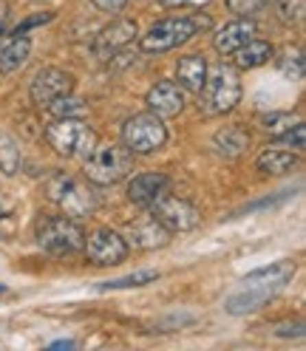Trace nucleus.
Instances as JSON below:
<instances>
[{
    "instance_id": "5701e85b",
    "label": "nucleus",
    "mask_w": 306,
    "mask_h": 351,
    "mask_svg": "<svg viewBox=\"0 0 306 351\" xmlns=\"http://www.w3.org/2000/svg\"><path fill=\"white\" fill-rule=\"evenodd\" d=\"M0 167H3L6 176H14L20 170V147L3 130H0Z\"/></svg>"
},
{
    "instance_id": "7c9ffc66",
    "label": "nucleus",
    "mask_w": 306,
    "mask_h": 351,
    "mask_svg": "<svg viewBox=\"0 0 306 351\" xmlns=\"http://www.w3.org/2000/svg\"><path fill=\"white\" fill-rule=\"evenodd\" d=\"M210 0H159V6L165 9H202Z\"/></svg>"
},
{
    "instance_id": "c756f323",
    "label": "nucleus",
    "mask_w": 306,
    "mask_h": 351,
    "mask_svg": "<svg viewBox=\"0 0 306 351\" xmlns=\"http://www.w3.org/2000/svg\"><path fill=\"white\" fill-rule=\"evenodd\" d=\"M49 20H54V14H51V12H46V14H34V17L23 20V23H17L14 34H26L29 29H34V26H43V23H49Z\"/></svg>"
},
{
    "instance_id": "ddd939ff",
    "label": "nucleus",
    "mask_w": 306,
    "mask_h": 351,
    "mask_svg": "<svg viewBox=\"0 0 306 351\" xmlns=\"http://www.w3.org/2000/svg\"><path fill=\"white\" fill-rule=\"evenodd\" d=\"M165 190H170V176H165V173H139L128 182V199L148 210Z\"/></svg>"
},
{
    "instance_id": "f03ea898",
    "label": "nucleus",
    "mask_w": 306,
    "mask_h": 351,
    "mask_svg": "<svg viewBox=\"0 0 306 351\" xmlns=\"http://www.w3.org/2000/svg\"><path fill=\"white\" fill-rule=\"evenodd\" d=\"M242 102V80H238V69L218 62L207 69V80L199 91V108L207 117H222L230 114L233 108Z\"/></svg>"
},
{
    "instance_id": "f3484780",
    "label": "nucleus",
    "mask_w": 306,
    "mask_h": 351,
    "mask_svg": "<svg viewBox=\"0 0 306 351\" xmlns=\"http://www.w3.org/2000/svg\"><path fill=\"white\" fill-rule=\"evenodd\" d=\"M29 54H32V43L26 34H3L0 37V71L3 74L23 69Z\"/></svg>"
},
{
    "instance_id": "dca6fc26",
    "label": "nucleus",
    "mask_w": 306,
    "mask_h": 351,
    "mask_svg": "<svg viewBox=\"0 0 306 351\" xmlns=\"http://www.w3.org/2000/svg\"><path fill=\"white\" fill-rule=\"evenodd\" d=\"M134 37H137V23L134 20H114L108 29H102L99 34H97V40H94V51L97 54H114V51H119V49H125L128 43H134Z\"/></svg>"
},
{
    "instance_id": "39448f33",
    "label": "nucleus",
    "mask_w": 306,
    "mask_h": 351,
    "mask_svg": "<svg viewBox=\"0 0 306 351\" xmlns=\"http://www.w3.org/2000/svg\"><path fill=\"white\" fill-rule=\"evenodd\" d=\"M46 142L65 159H85L97 145V134L80 117H69V119H54L46 128Z\"/></svg>"
},
{
    "instance_id": "423d86ee",
    "label": "nucleus",
    "mask_w": 306,
    "mask_h": 351,
    "mask_svg": "<svg viewBox=\"0 0 306 351\" xmlns=\"http://www.w3.org/2000/svg\"><path fill=\"white\" fill-rule=\"evenodd\" d=\"M46 193L54 204H60L62 215L71 218V221H80V218H89L94 210H97V193L74 179V176H65V173H57L54 179L46 184Z\"/></svg>"
},
{
    "instance_id": "9b49d317",
    "label": "nucleus",
    "mask_w": 306,
    "mask_h": 351,
    "mask_svg": "<svg viewBox=\"0 0 306 351\" xmlns=\"http://www.w3.org/2000/svg\"><path fill=\"white\" fill-rule=\"evenodd\" d=\"M71 91H74V77L62 69H40L32 80V88H29L32 102L40 108H46L51 99L65 97Z\"/></svg>"
},
{
    "instance_id": "cd10ccee",
    "label": "nucleus",
    "mask_w": 306,
    "mask_h": 351,
    "mask_svg": "<svg viewBox=\"0 0 306 351\" xmlns=\"http://www.w3.org/2000/svg\"><path fill=\"white\" fill-rule=\"evenodd\" d=\"M275 12H278V17L283 20V23H298V20L303 17V0H278Z\"/></svg>"
},
{
    "instance_id": "9d476101",
    "label": "nucleus",
    "mask_w": 306,
    "mask_h": 351,
    "mask_svg": "<svg viewBox=\"0 0 306 351\" xmlns=\"http://www.w3.org/2000/svg\"><path fill=\"white\" fill-rule=\"evenodd\" d=\"M82 250H85V258L91 263H97V267H117V263H122L130 252L125 235L108 230V227L94 230L89 238H85Z\"/></svg>"
},
{
    "instance_id": "6ab92c4d",
    "label": "nucleus",
    "mask_w": 306,
    "mask_h": 351,
    "mask_svg": "<svg viewBox=\"0 0 306 351\" xmlns=\"http://www.w3.org/2000/svg\"><path fill=\"white\" fill-rule=\"evenodd\" d=\"M272 54H275V49H272V43H267V40H250V43H244L238 51H233L230 57H233V62H235V69L238 71H250V69H258V65H264V62H270L272 60Z\"/></svg>"
},
{
    "instance_id": "7ed1b4c3",
    "label": "nucleus",
    "mask_w": 306,
    "mask_h": 351,
    "mask_svg": "<svg viewBox=\"0 0 306 351\" xmlns=\"http://www.w3.org/2000/svg\"><path fill=\"white\" fill-rule=\"evenodd\" d=\"M210 29V17L193 14V17H167L153 23L142 37H139V49L145 54H162L170 49L185 46L187 40H193L199 32Z\"/></svg>"
},
{
    "instance_id": "2f4dec72",
    "label": "nucleus",
    "mask_w": 306,
    "mask_h": 351,
    "mask_svg": "<svg viewBox=\"0 0 306 351\" xmlns=\"http://www.w3.org/2000/svg\"><path fill=\"white\" fill-rule=\"evenodd\" d=\"M91 3H94V9H99L105 14H117L128 6V0H91Z\"/></svg>"
},
{
    "instance_id": "6e6552de",
    "label": "nucleus",
    "mask_w": 306,
    "mask_h": 351,
    "mask_svg": "<svg viewBox=\"0 0 306 351\" xmlns=\"http://www.w3.org/2000/svg\"><path fill=\"white\" fill-rule=\"evenodd\" d=\"M37 244L49 255H71V252L82 250L85 232L80 230L77 221H71V218H65V215L43 218L37 227Z\"/></svg>"
},
{
    "instance_id": "a211bd4d",
    "label": "nucleus",
    "mask_w": 306,
    "mask_h": 351,
    "mask_svg": "<svg viewBox=\"0 0 306 351\" xmlns=\"http://www.w3.org/2000/svg\"><path fill=\"white\" fill-rule=\"evenodd\" d=\"M207 69H210V65H207L204 54L179 57V62H176V80H179V85L185 88V91L199 94L204 80H207Z\"/></svg>"
},
{
    "instance_id": "f704fd0d",
    "label": "nucleus",
    "mask_w": 306,
    "mask_h": 351,
    "mask_svg": "<svg viewBox=\"0 0 306 351\" xmlns=\"http://www.w3.org/2000/svg\"><path fill=\"white\" fill-rule=\"evenodd\" d=\"M0 292H3V287H0Z\"/></svg>"
},
{
    "instance_id": "f257e3e1",
    "label": "nucleus",
    "mask_w": 306,
    "mask_h": 351,
    "mask_svg": "<svg viewBox=\"0 0 306 351\" xmlns=\"http://www.w3.org/2000/svg\"><path fill=\"white\" fill-rule=\"evenodd\" d=\"M295 278V261H275L270 267H261L242 280V289L227 298L230 315H250L258 312L267 300H272L287 283Z\"/></svg>"
},
{
    "instance_id": "4468645a",
    "label": "nucleus",
    "mask_w": 306,
    "mask_h": 351,
    "mask_svg": "<svg viewBox=\"0 0 306 351\" xmlns=\"http://www.w3.org/2000/svg\"><path fill=\"white\" fill-rule=\"evenodd\" d=\"M255 23L250 17H235L233 23H227L224 29H218L215 32V37H213V46H215V51L222 54V57H230L233 51H238L244 46V43H250L252 37H255Z\"/></svg>"
},
{
    "instance_id": "2eb2a0df",
    "label": "nucleus",
    "mask_w": 306,
    "mask_h": 351,
    "mask_svg": "<svg viewBox=\"0 0 306 351\" xmlns=\"http://www.w3.org/2000/svg\"><path fill=\"white\" fill-rule=\"evenodd\" d=\"M170 235H173V232H167V230L156 221V218L148 213L142 221H137V224L128 227L125 241H128V247H137V250H159V247H165L167 241H170Z\"/></svg>"
},
{
    "instance_id": "1a4fd4ad",
    "label": "nucleus",
    "mask_w": 306,
    "mask_h": 351,
    "mask_svg": "<svg viewBox=\"0 0 306 351\" xmlns=\"http://www.w3.org/2000/svg\"><path fill=\"white\" fill-rule=\"evenodd\" d=\"M148 213L156 218V221L167 232H187V230H196V227H199V221H202L199 207H193L187 199L173 195L170 190H165L159 199L148 207Z\"/></svg>"
},
{
    "instance_id": "4be33fe9",
    "label": "nucleus",
    "mask_w": 306,
    "mask_h": 351,
    "mask_svg": "<svg viewBox=\"0 0 306 351\" xmlns=\"http://www.w3.org/2000/svg\"><path fill=\"white\" fill-rule=\"evenodd\" d=\"M46 111L54 117V119H69V117H82L85 111H89V105H85L82 99H74L71 94L65 97H57L46 105Z\"/></svg>"
},
{
    "instance_id": "0eeeda50",
    "label": "nucleus",
    "mask_w": 306,
    "mask_h": 351,
    "mask_svg": "<svg viewBox=\"0 0 306 351\" xmlns=\"http://www.w3.org/2000/svg\"><path fill=\"white\" fill-rule=\"evenodd\" d=\"M122 145L134 156H150L167 145V128L156 114H137L122 125Z\"/></svg>"
},
{
    "instance_id": "20e7f679",
    "label": "nucleus",
    "mask_w": 306,
    "mask_h": 351,
    "mask_svg": "<svg viewBox=\"0 0 306 351\" xmlns=\"http://www.w3.org/2000/svg\"><path fill=\"white\" fill-rule=\"evenodd\" d=\"M134 173V153L125 145H94V150L85 156V176L94 184H117Z\"/></svg>"
},
{
    "instance_id": "473e14b6",
    "label": "nucleus",
    "mask_w": 306,
    "mask_h": 351,
    "mask_svg": "<svg viewBox=\"0 0 306 351\" xmlns=\"http://www.w3.org/2000/svg\"><path fill=\"white\" fill-rule=\"evenodd\" d=\"M51 348H74V343L71 340H57V343H51Z\"/></svg>"
},
{
    "instance_id": "393cba45",
    "label": "nucleus",
    "mask_w": 306,
    "mask_h": 351,
    "mask_svg": "<svg viewBox=\"0 0 306 351\" xmlns=\"http://www.w3.org/2000/svg\"><path fill=\"white\" fill-rule=\"evenodd\" d=\"M298 119L292 114H264V117H258V128L264 130V134L270 136H281V134H287V130L295 125Z\"/></svg>"
},
{
    "instance_id": "c85d7f7f",
    "label": "nucleus",
    "mask_w": 306,
    "mask_h": 351,
    "mask_svg": "<svg viewBox=\"0 0 306 351\" xmlns=\"http://www.w3.org/2000/svg\"><path fill=\"white\" fill-rule=\"evenodd\" d=\"M283 145H290V147H295V150H303L306 147V128H303V122H295L287 134H281L278 136Z\"/></svg>"
},
{
    "instance_id": "aec40b11",
    "label": "nucleus",
    "mask_w": 306,
    "mask_h": 351,
    "mask_svg": "<svg viewBox=\"0 0 306 351\" xmlns=\"http://www.w3.org/2000/svg\"><path fill=\"white\" fill-rule=\"evenodd\" d=\"M213 147L222 153L224 159H238L250 147V134L238 125H227L213 136Z\"/></svg>"
},
{
    "instance_id": "f8f14e48",
    "label": "nucleus",
    "mask_w": 306,
    "mask_h": 351,
    "mask_svg": "<svg viewBox=\"0 0 306 351\" xmlns=\"http://www.w3.org/2000/svg\"><path fill=\"white\" fill-rule=\"evenodd\" d=\"M148 108H150V114H156V117H176L185 111V88L179 82H173V80H159L156 85L148 91L145 97Z\"/></svg>"
},
{
    "instance_id": "412c9836",
    "label": "nucleus",
    "mask_w": 306,
    "mask_h": 351,
    "mask_svg": "<svg viewBox=\"0 0 306 351\" xmlns=\"http://www.w3.org/2000/svg\"><path fill=\"white\" fill-rule=\"evenodd\" d=\"M255 167L267 176H283L292 167H298V156L292 150H281V147H267L261 156L255 159Z\"/></svg>"
},
{
    "instance_id": "b1692460",
    "label": "nucleus",
    "mask_w": 306,
    "mask_h": 351,
    "mask_svg": "<svg viewBox=\"0 0 306 351\" xmlns=\"http://www.w3.org/2000/svg\"><path fill=\"white\" fill-rule=\"evenodd\" d=\"M159 278L156 269H139V272H130L125 278H117V280H108L102 283V289H134V287H145V283H153Z\"/></svg>"
},
{
    "instance_id": "bb28decb",
    "label": "nucleus",
    "mask_w": 306,
    "mask_h": 351,
    "mask_svg": "<svg viewBox=\"0 0 306 351\" xmlns=\"http://www.w3.org/2000/svg\"><path fill=\"white\" fill-rule=\"evenodd\" d=\"M270 3L272 0H227V9L233 14H238V17H252Z\"/></svg>"
},
{
    "instance_id": "72a5a7b5",
    "label": "nucleus",
    "mask_w": 306,
    "mask_h": 351,
    "mask_svg": "<svg viewBox=\"0 0 306 351\" xmlns=\"http://www.w3.org/2000/svg\"><path fill=\"white\" fill-rule=\"evenodd\" d=\"M6 17V3H0V20Z\"/></svg>"
},
{
    "instance_id": "a878e982",
    "label": "nucleus",
    "mask_w": 306,
    "mask_h": 351,
    "mask_svg": "<svg viewBox=\"0 0 306 351\" xmlns=\"http://www.w3.org/2000/svg\"><path fill=\"white\" fill-rule=\"evenodd\" d=\"M278 69L290 80H303V51L301 49H287L283 57H278Z\"/></svg>"
}]
</instances>
